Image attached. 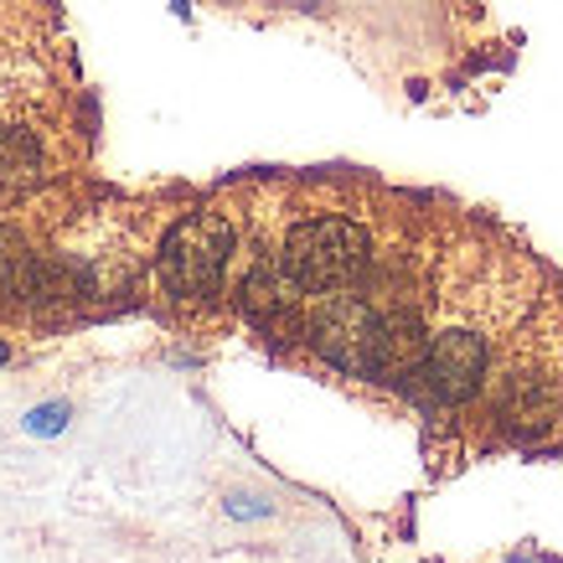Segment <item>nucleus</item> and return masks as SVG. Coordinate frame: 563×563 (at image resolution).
Masks as SVG:
<instances>
[{
    "label": "nucleus",
    "instance_id": "1",
    "mask_svg": "<svg viewBox=\"0 0 563 563\" xmlns=\"http://www.w3.org/2000/svg\"><path fill=\"white\" fill-rule=\"evenodd\" d=\"M279 264L300 285V295L352 290L373 264V239L352 218H310L300 228H290V239L279 249Z\"/></svg>",
    "mask_w": 563,
    "mask_h": 563
},
{
    "label": "nucleus",
    "instance_id": "2",
    "mask_svg": "<svg viewBox=\"0 0 563 563\" xmlns=\"http://www.w3.org/2000/svg\"><path fill=\"white\" fill-rule=\"evenodd\" d=\"M233 258V222L218 207H202L172 228V239L155 254V279L176 300H207L222 285V269Z\"/></svg>",
    "mask_w": 563,
    "mask_h": 563
},
{
    "label": "nucleus",
    "instance_id": "3",
    "mask_svg": "<svg viewBox=\"0 0 563 563\" xmlns=\"http://www.w3.org/2000/svg\"><path fill=\"white\" fill-rule=\"evenodd\" d=\"M486 377V336L476 325H444L440 336H429L424 362L413 367V388L424 393L429 404H465Z\"/></svg>",
    "mask_w": 563,
    "mask_h": 563
},
{
    "label": "nucleus",
    "instance_id": "4",
    "mask_svg": "<svg viewBox=\"0 0 563 563\" xmlns=\"http://www.w3.org/2000/svg\"><path fill=\"white\" fill-rule=\"evenodd\" d=\"M373 321L377 306L362 300L352 290H325L316 295V310H310V346L321 352L331 367L362 377V357H367V342H373Z\"/></svg>",
    "mask_w": 563,
    "mask_h": 563
},
{
    "label": "nucleus",
    "instance_id": "5",
    "mask_svg": "<svg viewBox=\"0 0 563 563\" xmlns=\"http://www.w3.org/2000/svg\"><path fill=\"white\" fill-rule=\"evenodd\" d=\"M429 321L424 310L398 300V306H377V321H373V342H367V357H362V377L373 383H409L413 367L424 362L429 352Z\"/></svg>",
    "mask_w": 563,
    "mask_h": 563
},
{
    "label": "nucleus",
    "instance_id": "6",
    "mask_svg": "<svg viewBox=\"0 0 563 563\" xmlns=\"http://www.w3.org/2000/svg\"><path fill=\"white\" fill-rule=\"evenodd\" d=\"M295 306H300V285L285 274L279 254L254 258V269L243 279V310H249L258 325H274V321H285Z\"/></svg>",
    "mask_w": 563,
    "mask_h": 563
},
{
    "label": "nucleus",
    "instance_id": "7",
    "mask_svg": "<svg viewBox=\"0 0 563 563\" xmlns=\"http://www.w3.org/2000/svg\"><path fill=\"white\" fill-rule=\"evenodd\" d=\"M36 181H42V145L26 130L0 124V197H16Z\"/></svg>",
    "mask_w": 563,
    "mask_h": 563
},
{
    "label": "nucleus",
    "instance_id": "8",
    "mask_svg": "<svg viewBox=\"0 0 563 563\" xmlns=\"http://www.w3.org/2000/svg\"><path fill=\"white\" fill-rule=\"evenodd\" d=\"M26 249L16 243V233H5L0 228V300H11L21 290V274H26Z\"/></svg>",
    "mask_w": 563,
    "mask_h": 563
},
{
    "label": "nucleus",
    "instance_id": "9",
    "mask_svg": "<svg viewBox=\"0 0 563 563\" xmlns=\"http://www.w3.org/2000/svg\"><path fill=\"white\" fill-rule=\"evenodd\" d=\"M63 424H68V404H47L32 413V434H57Z\"/></svg>",
    "mask_w": 563,
    "mask_h": 563
},
{
    "label": "nucleus",
    "instance_id": "10",
    "mask_svg": "<svg viewBox=\"0 0 563 563\" xmlns=\"http://www.w3.org/2000/svg\"><path fill=\"white\" fill-rule=\"evenodd\" d=\"M5 357H11V352H5V346H0V362H5Z\"/></svg>",
    "mask_w": 563,
    "mask_h": 563
}]
</instances>
